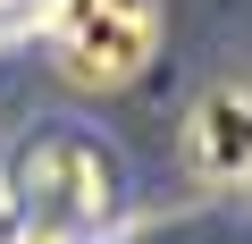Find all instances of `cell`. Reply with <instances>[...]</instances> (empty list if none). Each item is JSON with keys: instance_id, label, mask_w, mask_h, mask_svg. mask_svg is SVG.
I'll return each instance as SVG.
<instances>
[{"instance_id": "1", "label": "cell", "mask_w": 252, "mask_h": 244, "mask_svg": "<svg viewBox=\"0 0 252 244\" xmlns=\"http://www.w3.org/2000/svg\"><path fill=\"white\" fill-rule=\"evenodd\" d=\"M42 42L76 93H126L160 59V0H51Z\"/></svg>"}, {"instance_id": "2", "label": "cell", "mask_w": 252, "mask_h": 244, "mask_svg": "<svg viewBox=\"0 0 252 244\" xmlns=\"http://www.w3.org/2000/svg\"><path fill=\"white\" fill-rule=\"evenodd\" d=\"M9 194H17V219L26 227H67V236H93L101 219H109V202H118V160L93 143V135H67V127H51V135H34L9 169Z\"/></svg>"}, {"instance_id": "3", "label": "cell", "mask_w": 252, "mask_h": 244, "mask_svg": "<svg viewBox=\"0 0 252 244\" xmlns=\"http://www.w3.org/2000/svg\"><path fill=\"white\" fill-rule=\"evenodd\" d=\"M185 169L202 185H252V84H210L185 109Z\"/></svg>"}, {"instance_id": "4", "label": "cell", "mask_w": 252, "mask_h": 244, "mask_svg": "<svg viewBox=\"0 0 252 244\" xmlns=\"http://www.w3.org/2000/svg\"><path fill=\"white\" fill-rule=\"evenodd\" d=\"M51 9V0H0V34H9V26H26V17H42Z\"/></svg>"}, {"instance_id": "5", "label": "cell", "mask_w": 252, "mask_h": 244, "mask_svg": "<svg viewBox=\"0 0 252 244\" xmlns=\"http://www.w3.org/2000/svg\"><path fill=\"white\" fill-rule=\"evenodd\" d=\"M17 227H26L17 219V194H9V177H0V244H17Z\"/></svg>"}, {"instance_id": "6", "label": "cell", "mask_w": 252, "mask_h": 244, "mask_svg": "<svg viewBox=\"0 0 252 244\" xmlns=\"http://www.w3.org/2000/svg\"><path fill=\"white\" fill-rule=\"evenodd\" d=\"M17 244H84V236H67V227H17Z\"/></svg>"}]
</instances>
